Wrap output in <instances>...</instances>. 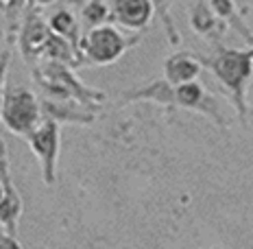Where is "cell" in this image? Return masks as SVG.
<instances>
[{
    "instance_id": "cell-12",
    "label": "cell",
    "mask_w": 253,
    "mask_h": 249,
    "mask_svg": "<svg viewBox=\"0 0 253 249\" xmlns=\"http://www.w3.org/2000/svg\"><path fill=\"white\" fill-rule=\"evenodd\" d=\"M203 99V92L201 88L197 86V83H186V86L177 88V100L181 105H188V107H194V105H199Z\"/></svg>"
},
{
    "instance_id": "cell-9",
    "label": "cell",
    "mask_w": 253,
    "mask_h": 249,
    "mask_svg": "<svg viewBox=\"0 0 253 249\" xmlns=\"http://www.w3.org/2000/svg\"><path fill=\"white\" fill-rule=\"evenodd\" d=\"M149 0H116V18L126 26H140L149 20Z\"/></svg>"
},
{
    "instance_id": "cell-19",
    "label": "cell",
    "mask_w": 253,
    "mask_h": 249,
    "mask_svg": "<svg viewBox=\"0 0 253 249\" xmlns=\"http://www.w3.org/2000/svg\"><path fill=\"white\" fill-rule=\"evenodd\" d=\"M68 2H72V4H85L87 0H68Z\"/></svg>"
},
{
    "instance_id": "cell-7",
    "label": "cell",
    "mask_w": 253,
    "mask_h": 249,
    "mask_svg": "<svg viewBox=\"0 0 253 249\" xmlns=\"http://www.w3.org/2000/svg\"><path fill=\"white\" fill-rule=\"evenodd\" d=\"M48 38H50V29L46 26L44 20L38 13H29L22 31H20V50H22V55L26 59L38 57L42 55Z\"/></svg>"
},
{
    "instance_id": "cell-10",
    "label": "cell",
    "mask_w": 253,
    "mask_h": 249,
    "mask_svg": "<svg viewBox=\"0 0 253 249\" xmlns=\"http://www.w3.org/2000/svg\"><path fill=\"white\" fill-rule=\"evenodd\" d=\"M48 29H50V33L59 35V38H63L66 42H72L75 49H77V44H79V40H77L79 38V26H77V20L72 18L68 11H57L55 15H52Z\"/></svg>"
},
{
    "instance_id": "cell-4",
    "label": "cell",
    "mask_w": 253,
    "mask_h": 249,
    "mask_svg": "<svg viewBox=\"0 0 253 249\" xmlns=\"http://www.w3.org/2000/svg\"><path fill=\"white\" fill-rule=\"evenodd\" d=\"M126 46H129V42L123 35H118L109 26H101L81 40L79 50L85 52V57L94 63H112Z\"/></svg>"
},
{
    "instance_id": "cell-11",
    "label": "cell",
    "mask_w": 253,
    "mask_h": 249,
    "mask_svg": "<svg viewBox=\"0 0 253 249\" xmlns=\"http://www.w3.org/2000/svg\"><path fill=\"white\" fill-rule=\"evenodd\" d=\"M166 72L170 77V81H188L199 72V66L194 61L186 59V57H175L166 63Z\"/></svg>"
},
{
    "instance_id": "cell-2",
    "label": "cell",
    "mask_w": 253,
    "mask_h": 249,
    "mask_svg": "<svg viewBox=\"0 0 253 249\" xmlns=\"http://www.w3.org/2000/svg\"><path fill=\"white\" fill-rule=\"evenodd\" d=\"M40 103L33 97V92H29L26 88H13L9 92H4L2 107H0V118L7 125L9 131L20 136H26L38 127L40 123Z\"/></svg>"
},
{
    "instance_id": "cell-1",
    "label": "cell",
    "mask_w": 253,
    "mask_h": 249,
    "mask_svg": "<svg viewBox=\"0 0 253 249\" xmlns=\"http://www.w3.org/2000/svg\"><path fill=\"white\" fill-rule=\"evenodd\" d=\"M33 79H35V83L55 100H75V103L83 105L85 109L98 107V103H103V99H105L103 92L85 88L68 70V66L57 63V61H48V63H44V66L35 68Z\"/></svg>"
},
{
    "instance_id": "cell-16",
    "label": "cell",
    "mask_w": 253,
    "mask_h": 249,
    "mask_svg": "<svg viewBox=\"0 0 253 249\" xmlns=\"http://www.w3.org/2000/svg\"><path fill=\"white\" fill-rule=\"evenodd\" d=\"M0 249H22V245L18 243V238L7 234V232L0 227Z\"/></svg>"
},
{
    "instance_id": "cell-3",
    "label": "cell",
    "mask_w": 253,
    "mask_h": 249,
    "mask_svg": "<svg viewBox=\"0 0 253 249\" xmlns=\"http://www.w3.org/2000/svg\"><path fill=\"white\" fill-rule=\"evenodd\" d=\"M31 149L42 162V173H44L46 184H55V168L57 155H59V123L46 120L40 127H35L31 134H26Z\"/></svg>"
},
{
    "instance_id": "cell-22",
    "label": "cell",
    "mask_w": 253,
    "mask_h": 249,
    "mask_svg": "<svg viewBox=\"0 0 253 249\" xmlns=\"http://www.w3.org/2000/svg\"><path fill=\"white\" fill-rule=\"evenodd\" d=\"M0 199H2V184H0Z\"/></svg>"
},
{
    "instance_id": "cell-20",
    "label": "cell",
    "mask_w": 253,
    "mask_h": 249,
    "mask_svg": "<svg viewBox=\"0 0 253 249\" xmlns=\"http://www.w3.org/2000/svg\"><path fill=\"white\" fill-rule=\"evenodd\" d=\"M38 2H40V4H50L52 0H38Z\"/></svg>"
},
{
    "instance_id": "cell-5",
    "label": "cell",
    "mask_w": 253,
    "mask_h": 249,
    "mask_svg": "<svg viewBox=\"0 0 253 249\" xmlns=\"http://www.w3.org/2000/svg\"><path fill=\"white\" fill-rule=\"evenodd\" d=\"M0 184H2V199H0V227L7 234L15 236L18 232V219L22 214V199L15 190L7 164V147L0 140Z\"/></svg>"
},
{
    "instance_id": "cell-23",
    "label": "cell",
    "mask_w": 253,
    "mask_h": 249,
    "mask_svg": "<svg viewBox=\"0 0 253 249\" xmlns=\"http://www.w3.org/2000/svg\"><path fill=\"white\" fill-rule=\"evenodd\" d=\"M157 4H160V0H157Z\"/></svg>"
},
{
    "instance_id": "cell-21",
    "label": "cell",
    "mask_w": 253,
    "mask_h": 249,
    "mask_svg": "<svg viewBox=\"0 0 253 249\" xmlns=\"http://www.w3.org/2000/svg\"><path fill=\"white\" fill-rule=\"evenodd\" d=\"M4 7H7V2H4V0H0V11H2Z\"/></svg>"
},
{
    "instance_id": "cell-17",
    "label": "cell",
    "mask_w": 253,
    "mask_h": 249,
    "mask_svg": "<svg viewBox=\"0 0 253 249\" xmlns=\"http://www.w3.org/2000/svg\"><path fill=\"white\" fill-rule=\"evenodd\" d=\"M214 7L218 9V13L231 15V4H229V0H214Z\"/></svg>"
},
{
    "instance_id": "cell-6",
    "label": "cell",
    "mask_w": 253,
    "mask_h": 249,
    "mask_svg": "<svg viewBox=\"0 0 253 249\" xmlns=\"http://www.w3.org/2000/svg\"><path fill=\"white\" fill-rule=\"evenodd\" d=\"M251 59H253V52H223L218 59L214 61V72L218 75V79L229 86L238 97V105L242 109V83L245 79L249 77L251 72Z\"/></svg>"
},
{
    "instance_id": "cell-8",
    "label": "cell",
    "mask_w": 253,
    "mask_h": 249,
    "mask_svg": "<svg viewBox=\"0 0 253 249\" xmlns=\"http://www.w3.org/2000/svg\"><path fill=\"white\" fill-rule=\"evenodd\" d=\"M42 107H44V112L48 114V120H55V123L87 125L94 120V114L85 112V107L75 103V100H44Z\"/></svg>"
},
{
    "instance_id": "cell-14",
    "label": "cell",
    "mask_w": 253,
    "mask_h": 249,
    "mask_svg": "<svg viewBox=\"0 0 253 249\" xmlns=\"http://www.w3.org/2000/svg\"><path fill=\"white\" fill-rule=\"evenodd\" d=\"M192 20H194V26H197L199 31H208L210 26H212V13H210L203 4H199V7L194 9Z\"/></svg>"
},
{
    "instance_id": "cell-13",
    "label": "cell",
    "mask_w": 253,
    "mask_h": 249,
    "mask_svg": "<svg viewBox=\"0 0 253 249\" xmlns=\"http://www.w3.org/2000/svg\"><path fill=\"white\" fill-rule=\"evenodd\" d=\"M83 18H85L89 24L103 22V20L107 18V7H105L103 2H98V0H94V2H87L85 9H83Z\"/></svg>"
},
{
    "instance_id": "cell-18",
    "label": "cell",
    "mask_w": 253,
    "mask_h": 249,
    "mask_svg": "<svg viewBox=\"0 0 253 249\" xmlns=\"http://www.w3.org/2000/svg\"><path fill=\"white\" fill-rule=\"evenodd\" d=\"M24 0H9V11H15L18 7H22Z\"/></svg>"
},
{
    "instance_id": "cell-15",
    "label": "cell",
    "mask_w": 253,
    "mask_h": 249,
    "mask_svg": "<svg viewBox=\"0 0 253 249\" xmlns=\"http://www.w3.org/2000/svg\"><path fill=\"white\" fill-rule=\"evenodd\" d=\"M7 66H9V52L0 55V107H2L4 99V77H7Z\"/></svg>"
}]
</instances>
